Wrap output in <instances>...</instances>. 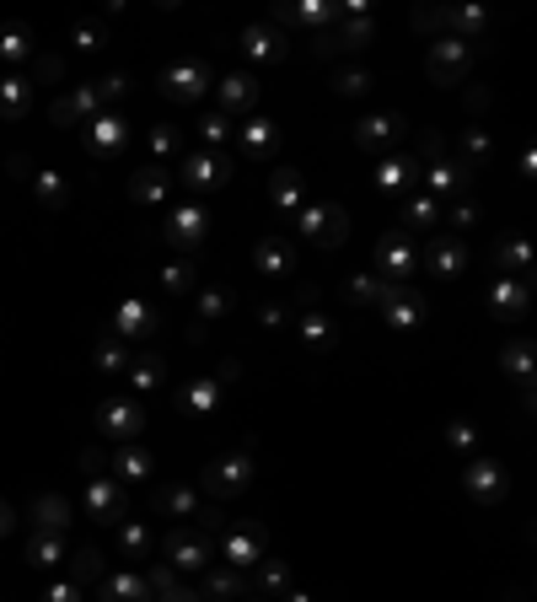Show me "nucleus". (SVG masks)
<instances>
[{
  "label": "nucleus",
  "mask_w": 537,
  "mask_h": 602,
  "mask_svg": "<svg viewBox=\"0 0 537 602\" xmlns=\"http://www.w3.org/2000/svg\"><path fill=\"white\" fill-rule=\"evenodd\" d=\"M86 511H92L97 522H119V516H124V495H119V484L92 479V490H86Z\"/></svg>",
  "instance_id": "f257e3e1"
},
{
  "label": "nucleus",
  "mask_w": 537,
  "mask_h": 602,
  "mask_svg": "<svg viewBox=\"0 0 537 602\" xmlns=\"http://www.w3.org/2000/svg\"><path fill=\"white\" fill-rule=\"evenodd\" d=\"M97 420H103L108 436H135V430H140V409L113 398V404H103V414H97Z\"/></svg>",
  "instance_id": "f03ea898"
},
{
  "label": "nucleus",
  "mask_w": 537,
  "mask_h": 602,
  "mask_svg": "<svg viewBox=\"0 0 537 602\" xmlns=\"http://www.w3.org/2000/svg\"><path fill=\"white\" fill-rule=\"evenodd\" d=\"M97 103H103V86H97V92H76V97H60V103H54V124H76V119H86V113H92Z\"/></svg>",
  "instance_id": "7ed1b4c3"
},
{
  "label": "nucleus",
  "mask_w": 537,
  "mask_h": 602,
  "mask_svg": "<svg viewBox=\"0 0 537 602\" xmlns=\"http://www.w3.org/2000/svg\"><path fill=\"white\" fill-rule=\"evenodd\" d=\"M33 522L43 527V533H65V527H70V506H65L60 495H43L38 506H33Z\"/></svg>",
  "instance_id": "20e7f679"
},
{
  "label": "nucleus",
  "mask_w": 537,
  "mask_h": 602,
  "mask_svg": "<svg viewBox=\"0 0 537 602\" xmlns=\"http://www.w3.org/2000/svg\"><path fill=\"white\" fill-rule=\"evenodd\" d=\"M33 103V86H27L22 76H11V81H0V113H6V119H17V113Z\"/></svg>",
  "instance_id": "39448f33"
},
{
  "label": "nucleus",
  "mask_w": 537,
  "mask_h": 602,
  "mask_svg": "<svg viewBox=\"0 0 537 602\" xmlns=\"http://www.w3.org/2000/svg\"><path fill=\"white\" fill-rule=\"evenodd\" d=\"M27 559H33V565H60V559H65V538L33 533V543H27Z\"/></svg>",
  "instance_id": "423d86ee"
},
{
  "label": "nucleus",
  "mask_w": 537,
  "mask_h": 602,
  "mask_svg": "<svg viewBox=\"0 0 537 602\" xmlns=\"http://www.w3.org/2000/svg\"><path fill=\"white\" fill-rule=\"evenodd\" d=\"M124 146V119H97L92 124V151H119Z\"/></svg>",
  "instance_id": "0eeeda50"
},
{
  "label": "nucleus",
  "mask_w": 537,
  "mask_h": 602,
  "mask_svg": "<svg viewBox=\"0 0 537 602\" xmlns=\"http://www.w3.org/2000/svg\"><path fill=\"white\" fill-rule=\"evenodd\" d=\"M145 328H151V312H145L140 307V301H124V307H119V334H145Z\"/></svg>",
  "instance_id": "6e6552de"
},
{
  "label": "nucleus",
  "mask_w": 537,
  "mask_h": 602,
  "mask_svg": "<svg viewBox=\"0 0 537 602\" xmlns=\"http://www.w3.org/2000/svg\"><path fill=\"white\" fill-rule=\"evenodd\" d=\"M103 597H108V602H145V586H140L135 576H113V581L103 586Z\"/></svg>",
  "instance_id": "1a4fd4ad"
},
{
  "label": "nucleus",
  "mask_w": 537,
  "mask_h": 602,
  "mask_svg": "<svg viewBox=\"0 0 537 602\" xmlns=\"http://www.w3.org/2000/svg\"><path fill=\"white\" fill-rule=\"evenodd\" d=\"M38 199H43L49 210L65 205V178H60V172H38Z\"/></svg>",
  "instance_id": "9d476101"
},
{
  "label": "nucleus",
  "mask_w": 537,
  "mask_h": 602,
  "mask_svg": "<svg viewBox=\"0 0 537 602\" xmlns=\"http://www.w3.org/2000/svg\"><path fill=\"white\" fill-rule=\"evenodd\" d=\"M113 468H119L124 479H145V468H151V457H145V452H119V457H113Z\"/></svg>",
  "instance_id": "9b49d317"
},
{
  "label": "nucleus",
  "mask_w": 537,
  "mask_h": 602,
  "mask_svg": "<svg viewBox=\"0 0 537 602\" xmlns=\"http://www.w3.org/2000/svg\"><path fill=\"white\" fill-rule=\"evenodd\" d=\"M27 54H33L27 33H6V38H0V60H27Z\"/></svg>",
  "instance_id": "f8f14e48"
},
{
  "label": "nucleus",
  "mask_w": 537,
  "mask_h": 602,
  "mask_svg": "<svg viewBox=\"0 0 537 602\" xmlns=\"http://www.w3.org/2000/svg\"><path fill=\"white\" fill-rule=\"evenodd\" d=\"M135 194H140V199H162V194H167V178H162V172H140V178H135Z\"/></svg>",
  "instance_id": "ddd939ff"
},
{
  "label": "nucleus",
  "mask_w": 537,
  "mask_h": 602,
  "mask_svg": "<svg viewBox=\"0 0 537 602\" xmlns=\"http://www.w3.org/2000/svg\"><path fill=\"white\" fill-rule=\"evenodd\" d=\"M43 602H81V586L76 581H60V586H49V597Z\"/></svg>",
  "instance_id": "4468645a"
},
{
  "label": "nucleus",
  "mask_w": 537,
  "mask_h": 602,
  "mask_svg": "<svg viewBox=\"0 0 537 602\" xmlns=\"http://www.w3.org/2000/svg\"><path fill=\"white\" fill-rule=\"evenodd\" d=\"M97 570H103L97 549H81V554H76V576H97Z\"/></svg>",
  "instance_id": "2eb2a0df"
},
{
  "label": "nucleus",
  "mask_w": 537,
  "mask_h": 602,
  "mask_svg": "<svg viewBox=\"0 0 537 602\" xmlns=\"http://www.w3.org/2000/svg\"><path fill=\"white\" fill-rule=\"evenodd\" d=\"M97 361H103V366L113 371V366H124V350H119V344H113V339H103V350H97Z\"/></svg>",
  "instance_id": "dca6fc26"
},
{
  "label": "nucleus",
  "mask_w": 537,
  "mask_h": 602,
  "mask_svg": "<svg viewBox=\"0 0 537 602\" xmlns=\"http://www.w3.org/2000/svg\"><path fill=\"white\" fill-rule=\"evenodd\" d=\"M11 527H17V516H11V506H6V500H0V538H6Z\"/></svg>",
  "instance_id": "f3484780"
}]
</instances>
